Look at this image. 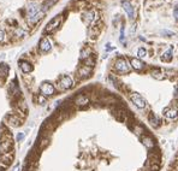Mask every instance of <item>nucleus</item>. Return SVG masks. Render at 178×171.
Returning a JSON list of instances; mask_svg holds the SVG:
<instances>
[{"instance_id": "ddd939ff", "label": "nucleus", "mask_w": 178, "mask_h": 171, "mask_svg": "<svg viewBox=\"0 0 178 171\" xmlns=\"http://www.w3.org/2000/svg\"><path fill=\"white\" fill-rule=\"evenodd\" d=\"M5 121H7L8 123L7 124H10L11 127H19L22 123H21V119L18 118V117H16V116H13V115H7L6 117H5Z\"/></svg>"}, {"instance_id": "f257e3e1", "label": "nucleus", "mask_w": 178, "mask_h": 171, "mask_svg": "<svg viewBox=\"0 0 178 171\" xmlns=\"http://www.w3.org/2000/svg\"><path fill=\"white\" fill-rule=\"evenodd\" d=\"M28 22L30 24H35L36 22H39L43 16H45V11L42 10L41 5L36 4V2H30L28 5Z\"/></svg>"}, {"instance_id": "412c9836", "label": "nucleus", "mask_w": 178, "mask_h": 171, "mask_svg": "<svg viewBox=\"0 0 178 171\" xmlns=\"http://www.w3.org/2000/svg\"><path fill=\"white\" fill-rule=\"evenodd\" d=\"M55 2H57V0H46V1L41 5V7H42V10L46 12V10H47V9H49L51 6H53Z\"/></svg>"}, {"instance_id": "423d86ee", "label": "nucleus", "mask_w": 178, "mask_h": 171, "mask_svg": "<svg viewBox=\"0 0 178 171\" xmlns=\"http://www.w3.org/2000/svg\"><path fill=\"white\" fill-rule=\"evenodd\" d=\"M11 147H12V139H11V135L2 136L1 141H0V153H1V154L7 153V152L10 151Z\"/></svg>"}, {"instance_id": "f3484780", "label": "nucleus", "mask_w": 178, "mask_h": 171, "mask_svg": "<svg viewBox=\"0 0 178 171\" xmlns=\"http://www.w3.org/2000/svg\"><path fill=\"white\" fill-rule=\"evenodd\" d=\"M83 18L87 23H92L96 19V13L94 11H88V12H84L83 13Z\"/></svg>"}, {"instance_id": "bb28decb", "label": "nucleus", "mask_w": 178, "mask_h": 171, "mask_svg": "<svg viewBox=\"0 0 178 171\" xmlns=\"http://www.w3.org/2000/svg\"><path fill=\"white\" fill-rule=\"evenodd\" d=\"M173 17L178 21V6H177V9H175V11H173Z\"/></svg>"}, {"instance_id": "5701e85b", "label": "nucleus", "mask_w": 178, "mask_h": 171, "mask_svg": "<svg viewBox=\"0 0 178 171\" xmlns=\"http://www.w3.org/2000/svg\"><path fill=\"white\" fill-rule=\"evenodd\" d=\"M137 56H139L140 58H144V57L147 56V51H146L143 47L139 48V51H137Z\"/></svg>"}, {"instance_id": "9b49d317", "label": "nucleus", "mask_w": 178, "mask_h": 171, "mask_svg": "<svg viewBox=\"0 0 178 171\" xmlns=\"http://www.w3.org/2000/svg\"><path fill=\"white\" fill-rule=\"evenodd\" d=\"M39 47H40L41 52H48V51H51V48H52V43H51V41H49L47 37H42V39L40 40Z\"/></svg>"}, {"instance_id": "393cba45", "label": "nucleus", "mask_w": 178, "mask_h": 171, "mask_svg": "<svg viewBox=\"0 0 178 171\" xmlns=\"http://www.w3.org/2000/svg\"><path fill=\"white\" fill-rule=\"evenodd\" d=\"M161 34H163V35H170V36H173V35H175V33H173V32H171V30H163V32H161Z\"/></svg>"}, {"instance_id": "f8f14e48", "label": "nucleus", "mask_w": 178, "mask_h": 171, "mask_svg": "<svg viewBox=\"0 0 178 171\" xmlns=\"http://www.w3.org/2000/svg\"><path fill=\"white\" fill-rule=\"evenodd\" d=\"M130 65H131V68L137 70V71H141L146 67V64L143 63L142 60H140V58H131L130 59Z\"/></svg>"}, {"instance_id": "c756f323", "label": "nucleus", "mask_w": 178, "mask_h": 171, "mask_svg": "<svg viewBox=\"0 0 178 171\" xmlns=\"http://www.w3.org/2000/svg\"><path fill=\"white\" fill-rule=\"evenodd\" d=\"M24 139V134H18V136H17V140L18 141H22Z\"/></svg>"}, {"instance_id": "c85d7f7f", "label": "nucleus", "mask_w": 178, "mask_h": 171, "mask_svg": "<svg viewBox=\"0 0 178 171\" xmlns=\"http://www.w3.org/2000/svg\"><path fill=\"white\" fill-rule=\"evenodd\" d=\"M12 171H21V165H19V164H17V165L12 169Z\"/></svg>"}, {"instance_id": "4468645a", "label": "nucleus", "mask_w": 178, "mask_h": 171, "mask_svg": "<svg viewBox=\"0 0 178 171\" xmlns=\"http://www.w3.org/2000/svg\"><path fill=\"white\" fill-rule=\"evenodd\" d=\"M75 104L77 106H87L89 104V98L84 94H78L76 98H75Z\"/></svg>"}, {"instance_id": "a878e982", "label": "nucleus", "mask_w": 178, "mask_h": 171, "mask_svg": "<svg viewBox=\"0 0 178 171\" xmlns=\"http://www.w3.org/2000/svg\"><path fill=\"white\" fill-rule=\"evenodd\" d=\"M4 39H5V33H4L2 29H0V42L4 41Z\"/></svg>"}, {"instance_id": "20e7f679", "label": "nucleus", "mask_w": 178, "mask_h": 171, "mask_svg": "<svg viewBox=\"0 0 178 171\" xmlns=\"http://www.w3.org/2000/svg\"><path fill=\"white\" fill-rule=\"evenodd\" d=\"M130 100L133 101V104H135V106L139 107V108H144L147 106L146 99L143 98L141 94H139V93H135V92L131 93L130 94Z\"/></svg>"}, {"instance_id": "4be33fe9", "label": "nucleus", "mask_w": 178, "mask_h": 171, "mask_svg": "<svg viewBox=\"0 0 178 171\" xmlns=\"http://www.w3.org/2000/svg\"><path fill=\"white\" fill-rule=\"evenodd\" d=\"M114 116H116V118L119 119V121H125V112L122 111V110L116 111V112H114Z\"/></svg>"}, {"instance_id": "0eeeda50", "label": "nucleus", "mask_w": 178, "mask_h": 171, "mask_svg": "<svg viewBox=\"0 0 178 171\" xmlns=\"http://www.w3.org/2000/svg\"><path fill=\"white\" fill-rule=\"evenodd\" d=\"M60 22H62V16H55V17L47 24V27L45 28V32H46V33H53V32L59 27Z\"/></svg>"}, {"instance_id": "cd10ccee", "label": "nucleus", "mask_w": 178, "mask_h": 171, "mask_svg": "<svg viewBox=\"0 0 178 171\" xmlns=\"http://www.w3.org/2000/svg\"><path fill=\"white\" fill-rule=\"evenodd\" d=\"M120 41L124 42V28H122V33H120Z\"/></svg>"}, {"instance_id": "7ed1b4c3", "label": "nucleus", "mask_w": 178, "mask_h": 171, "mask_svg": "<svg viewBox=\"0 0 178 171\" xmlns=\"http://www.w3.org/2000/svg\"><path fill=\"white\" fill-rule=\"evenodd\" d=\"M58 86H59L60 89L66 91V89L72 88V86H73V81H72V78L70 77V76H68V75H63V76H60V78L58 80Z\"/></svg>"}, {"instance_id": "39448f33", "label": "nucleus", "mask_w": 178, "mask_h": 171, "mask_svg": "<svg viewBox=\"0 0 178 171\" xmlns=\"http://www.w3.org/2000/svg\"><path fill=\"white\" fill-rule=\"evenodd\" d=\"M40 92L43 97H52L55 92V88L52 83L49 82H43L41 86H40Z\"/></svg>"}, {"instance_id": "6e6552de", "label": "nucleus", "mask_w": 178, "mask_h": 171, "mask_svg": "<svg viewBox=\"0 0 178 171\" xmlns=\"http://www.w3.org/2000/svg\"><path fill=\"white\" fill-rule=\"evenodd\" d=\"M122 6L124 9V11L126 12V15L129 16V18H134L135 17V10H134V6L128 1V0H123L122 1Z\"/></svg>"}, {"instance_id": "b1692460", "label": "nucleus", "mask_w": 178, "mask_h": 171, "mask_svg": "<svg viewBox=\"0 0 178 171\" xmlns=\"http://www.w3.org/2000/svg\"><path fill=\"white\" fill-rule=\"evenodd\" d=\"M152 75H153L154 78H159V80H164V78H165L164 76H160V75H163V74H160V72H158V71H154Z\"/></svg>"}, {"instance_id": "9d476101", "label": "nucleus", "mask_w": 178, "mask_h": 171, "mask_svg": "<svg viewBox=\"0 0 178 171\" xmlns=\"http://www.w3.org/2000/svg\"><path fill=\"white\" fill-rule=\"evenodd\" d=\"M141 141H142V143L148 149H154L155 146H156L155 145V141L149 136V135H143V136H141Z\"/></svg>"}, {"instance_id": "aec40b11", "label": "nucleus", "mask_w": 178, "mask_h": 171, "mask_svg": "<svg viewBox=\"0 0 178 171\" xmlns=\"http://www.w3.org/2000/svg\"><path fill=\"white\" fill-rule=\"evenodd\" d=\"M8 71H10V68H8V65H6V64H0V75L2 76V77H6L7 75H8Z\"/></svg>"}, {"instance_id": "2eb2a0df", "label": "nucleus", "mask_w": 178, "mask_h": 171, "mask_svg": "<svg viewBox=\"0 0 178 171\" xmlns=\"http://www.w3.org/2000/svg\"><path fill=\"white\" fill-rule=\"evenodd\" d=\"M164 115H165L169 119H177L178 118V110L172 108V107L165 108V110H164Z\"/></svg>"}, {"instance_id": "dca6fc26", "label": "nucleus", "mask_w": 178, "mask_h": 171, "mask_svg": "<svg viewBox=\"0 0 178 171\" xmlns=\"http://www.w3.org/2000/svg\"><path fill=\"white\" fill-rule=\"evenodd\" d=\"M18 64H19V68L22 69V71H23L24 74H28V72H32V71H33V65H32L29 62L21 60Z\"/></svg>"}, {"instance_id": "f03ea898", "label": "nucleus", "mask_w": 178, "mask_h": 171, "mask_svg": "<svg viewBox=\"0 0 178 171\" xmlns=\"http://www.w3.org/2000/svg\"><path fill=\"white\" fill-rule=\"evenodd\" d=\"M114 70L119 74H128L130 71V65L128 64L126 59L124 58H118L114 63Z\"/></svg>"}, {"instance_id": "7c9ffc66", "label": "nucleus", "mask_w": 178, "mask_h": 171, "mask_svg": "<svg viewBox=\"0 0 178 171\" xmlns=\"http://www.w3.org/2000/svg\"><path fill=\"white\" fill-rule=\"evenodd\" d=\"M0 171H4V169H1V168H0Z\"/></svg>"}, {"instance_id": "6ab92c4d", "label": "nucleus", "mask_w": 178, "mask_h": 171, "mask_svg": "<svg viewBox=\"0 0 178 171\" xmlns=\"http://www.w3.org/2000/svg\"><path fill=\"white\" fill-rule=\"evenodd\" d=\"M171 59H172V48L171 50H169V51H166L163 56H161V60L163 62H171Z\"/></svg>"}, {"instance_id": "1a4fd4ad", "label": "nucleus", "mask_w": 178, "mask_h": 171, "mask_svg": "<svg viewBox=\"0 0 178 171\" xmlns=\"http://www.w3.org/2000/svg\"><path fill=\"white\" fill-rule=\"evenodd\" d=\"M92 67H88V65H82L81 68L77 70V75L79 78H87L90 76L92 74Z\"/></svg>"}, {"instance_id": "a211bd4d", "label": "nucleus", "mask_w": 178, "mask_h": 171, "mask_svg": "<svg viewBox=\"0 0 178 171\" xmlns=\"http://www.w3.org/2000/svg\"><path fill=\"white\" fill-rule=\"evenodd\" d=\"M148 119H149V123H150V125H152L153 128H158V127L160 125V118H159L156 115L152 113V115L148 117Z\"/></svg>"}]
</instances>
